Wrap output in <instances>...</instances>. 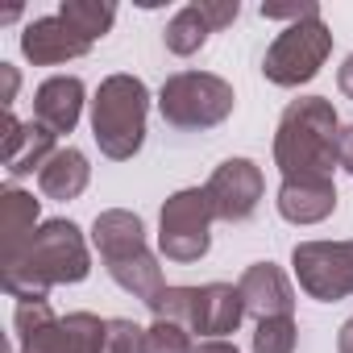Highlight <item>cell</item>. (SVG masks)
Instances as JSON below:
<instances>
[{"label": "cell", "instance_id": "26", "mask_svg": "<svg viewBox=\"0 0 353 353\" xmlns=\"http://www.w3.org/2000/svg\"><path fill=\"white\" fill-rule=\"evenodd\" d=\"M262 17L266 21H307V17H320V5L316 0H303V5H262Z\"/></svg>", "mask_w": 353, "mask_h": 353}, {"label": "cell", "instance_id": "31", "mask_svg": "<svg viewBox=\"0 0 353 353\" xmlns=\"http://www.w3.org/2000/svg\"><path fill=\"white\" fill-rule=\"evenodd\" d=\"M196 353H241L233 341H204V345H196Z\"/></svg>", "mask_w": 353, "mask_h": 353}, {"label": "cell", "instance_id": "9", "mask_svg": "<svg viewBox=\"0 0 353 353\" xmlns=\"http://www.w3.org/2000/svg\"><path fill=\"white\" fill-rule=\"evenodd\" d=\"M208 192V204L216 212V221H229V225H241L258 212L262 204V192H266V179H262V166L254 158H225L212 179L204 183Z\"/></svg>", "mask_w": 353, "mask_h": 353}, {"label": "cell", "instance_id": "22", "mask_svg": "<svg viewBox=\"0 0 353 353\" xmlns=\"http://www.w3.org/2000/svg\"><path fill=\"white\" fill-rule=\"evenodd\" d=\"M196 295L200 287H162L145 307L154 312V320H170V324H183L192 328V316H196Z\"/></svg>", "mask_w": 353, "mask_h": 353}, {"label": "cell", "instance_id": "1", "mask_svg": "<svg viewBox=\"0 0 353 353\" xmlns=\"http://www.w3.org/2000/svg\"><path fill=\"white\" fill-rule=\"evenodd\" d=\"M92 274V254L83 241V229L75 221H42L38 233L5 258V291L21 299H46L50 287L83 283Z\"/></svg>", "mask_w": 353, "mask_h": 353}, {"label": "cell", "instance_id": "4", "mask_svg": "<svg viewBox=\"0 0 353 353\" xmlns=\"http://www.w3.org/2000/svg\"><path fill=\"white\" fill-rule=\"evenodd\" d=\"M17 353H104L108 320L92 312L54 316L50 299H21L17 316Z\"/></svg>", "mask_w": 353, "mask_h": 353}, {"label": "cell", "instance_id": "10", "mask_svg": "<svg viewBox=\"0 0 353 353\" xmlns=\"http://www.w3.org/2000/svg\"><path fill=\"white\" fill-rule=\"evenodd\" d=\"M54 141H59V137H54L46 125H38V121H17L13 112H5V174H9V183L30 179L34 170L42 174V166L59 154Z\"/></svg>", "mask_w": 353, "mask_h": 353}, {"label": "cell", "instance_id": "6", "mask_svg": "<svg viewBox=\"0 0 353 353\" xmlns=\"http://www.w3.org/2000/svg\"><path fill=\"white\" fill-rule=\"evenodd\" d=\"M212 221H216V212H212L204 188L174 192L158 212V250H162V258L179 262V266L200 262L212 245Z\"/></svg>", "mask_w": 353, "mask_h": 353}, {"label": "cell", "instance_id": "29", "mask_svg": "<svg viewBox=\"0 0 353 353\" xmlns=\"http://www.w3.org/2000/svg\"><path fill=\"white\" fill-rule=\"evenodd\" d=\"M336 88H341L345 100H353V54L341 63V71H336Z\"/></svg>", "mask_w": 353, "mask_h": 353}, {"label": "cell", "instance_id": "14", "mask_svg": "<svg viewBox=\"0 0 353 353\" xmlns=\"http://www.w3.org/2000/svg\"><path fill=\"white\" fill-rule=\"evenodd\" d=\"M245 320V299L233 283H208L196 295V316H192V332L208 336V341H225L229 332H237Z\"/></svg>", "mask_w": 353, "mask_h": 353}, {"label": "cell", "instance_id": "24", "mask_svg": "<svg viewBox=\"0 0 353 353\" xmlns=\"http://www.w3.org/2000/svg\"><path fill=\"white\" fill-rule=\"evenodd\" d=\"M188 332H192V328H183V324L154 320V324L145 328V353H196V345H192Z\"/></svg>", "mask_w": 353, "mask_h": 353}, {"label": "cell", "instance_id": "8", "mask_svg": "<svg viewBox=\"0 0 353 353\" xmlns=\"http://www.w3.org/2000/svg\"><path fill=\"white\" fill-rule=\"evenodd\" d=\"M291 266L299 291L320 303L353 295V241H299L291 250Z\"/></svg>", "mask_w": 353, "mask_h": 353}, {"label": "cell", "instance_id": "25", "mask_svg": "<svg viewBox=\"0 0 353 353\" xmlns=\"http://www.w3.org/2000/svg\"><path fill=\"white\" fill-rule=\"evenodd\" d=\"M104 353H145V328L117 316L108 320V336H104Z\"/></svg>", "mask_w": 353, "mask_h": 353}, {"label": "cell", "instance_id": "30", "mask_svg": "<svg viewBox=\"0 0 353 353\" xmlns=\"http://www.w3.org/2000/svg\"><path fill=\"white\" fill-rule=\"evenodd\" d=\"M336 353H353V316L341 324V332H336Z\"/></svg>", "mask_w": 353, "mask_h": 353}, {"label": "cell", "instance_id": "23", "mask_svg": "<svg viewBox=\"0 0 353 353\" xmlns=\"http://www.w3.org/2000/svg\"><path fill=\"white\" fill-rule=\"evenodd\" d=\"M299 345V328L291 316H274V320H258L254 328V353H295Z\"/></svg>", "mask_w": 353, "mask_h": 353}, {"label": "cell", "instance_id": "18", "mask_svg": "<svg viewBox=\"0 0 353 353\" xmlns=\"http://www.w3.org/2000/svg\"><path fill=\"white\" fill-rule=\"evenodd\" d=\"M104 270H108V279H112L121 291H129V295L141 299V303H150V299L166 287V283H162V266H158V258L150 254V245L137 250V254H129V258L104 262Z\"/></svg>", "mask_w": 353, "mask_h": 353}, {"label": "cell", "instance_id": "12", "mask_svg": "<svg viewBox=\"0 0 353 353\" xmlns=\"http://www.w3.org/2000/svg\"><path fill=\"white\" fill-rule=\"evenodd\" d=\"M237 291L245 299V316H254V320H274V316L295 312V291H291L287 274L274 262L245 266V274L237 279Z\"/></svg>", "mask_w": 353, "mask_h": 353}, {"label": "cell", "instance_id": "21", "mask_svg": "<svg viewBox=\"0 0 353 353\" xmlns=\"http://www.w3.org/2000/svg\"><path fill=\"white\" fill-rule=\"evenodd\" d=\"M59 17L79 34V38H88L92 46L112 30V21H117V9L108 5V0H63L59 5Z\"/></svg>", "mask_w": 353, "mask_h": 353}, {"label": "cell", "instance_id": "3", "mask_svg": "<svg viewBox=\"0 0 353 353\" xmlns=\"http://www.w3.org/2000/svg\"><path fill=\"white\" fill-rule=\"evenodd\" d=\"M150 92L137 75H108L92 96V137L104 158L129 162L145 141Z\"/></svg>", "mask_w": 353, "mask_h": 353}, {"label": "cell", "instance_id": "16", "mask_svg": "<svg viewBox=\"0 0 353 353\" xmlns=\"http://www.w3.org/2000/svg\"><path fill=\"white\" fill-rule=\"evenodd\" d=\"M92 245L100 250L104 262H117V258H129L137 250H145V225L137 212H125V208H108L92 221Z\"/></svg>", "mask_w": 353, "mask_h": 353}, {"label": "cell", "instance_id": "27", "mask_svg": "<svg viewBox=\"0 0 353 353\" xmlns=\"http://www.w3.org/2000/svg\"><path fill=\"white\" fill-rule=\"evenodd\" d=\"M0 79H5V92H0V104H5V112H13V100H17V83H21V75H17V67L0 63Z\"/></svg>", "mask_w": 353, "mask_h": 353}, {"label": "cell", "instance_id": "20", "mask_svg": "<svg viewBox=\"0 0 353 353\" xmlns=\"http://www.w3.org/2000/svg\"><path fill=\"white\" fill-rule=\"evenodd\" d=\"M212 34H216V30H212V21L204 17L200 0H196V5L179 9V13H174V17L166 21V34H162V42H166V50H170V54L192 59L196 50H204V42H208Z\"/></svg>", "mask_w": 353, "mask_h": 353}, {"label": "cell", "instance_id": "13", "mask_svg": "<svg viewBox=\"0 0 353 353\" xmlns=\"http://www.w3.org/2000/svg\"><path fill=\"white\" fill-rule=\"evenodd\" d=\"M83 100H88V88L79 75H54L34 92V121L46 125L54 137H63L79 125Z\"/></svg>", "mask_w": 353, "mask_h": 353}, {"label": "cell", "instance_id": "2", "mask_svg": "<svg viewBox=\"0 0 353 353\" xmlns=\"http://www.w3.org/2000/svg\"><path fill=\"white\" fill-rule=\"evenodd\" d=\"M336 141H341V121L332 100L299 96L279 117L274 166L283 170V179H332V170L341 166Z\"/></svg>", "mask_w": 353, "mask_h": 353}, {"label": "cell", "instance_id": "17", "mask_svg": "<svg viewBox=\"0 0 353 353\" xmlns=\"http://www.w3.org/2000/svg\"><path fill=\"white\" fill-rule=\"evenodd\" d=\"M88 183H92V166H88V154L83 150H75V145H67V150H59L46 166H42V174H38V188H42V196L46 200H79L83 192H88Z\"/></svg>", "mask_w": 353, "mask_h": 353}, {"label": "cell", "instance_id": "28", "mask_svg": "<svg viewBox=\"0 0 353 353\" xmlns=\"http://www.w3.org/2000/svg\"><path fill=\"white\" fill-rule=\"evenodd\" d=\"M336 158H341V166L353 174V125H345V129H341V141H336Z\"/></svg>", "mask_w": 353, "mask_h": 353}, {"label": "cell", "instance_id": "7", "mask_svg": "<svg viewBox=\"0 0 353 353\" xmlns=\"http://www.w3.org/2000/svg\"><path fill=\"white\" fill-rule=\"evenodd\" d=\"M328 54H332V30L320 17H307V21L287 26L270 42V50L262 59V75L274 88H299V83H312L320 75Z\"/></svg>", "mask_w": 353, "mask_h": 353}, {"label": "cell", "instance_id": "19", "mask_svg": "<svg viewBox=\"0 0 353 353\" xmlns=\"http://www.w3.org/2000/svg\"><path fill=\"white\" fill-rule=\"evenodd\" d=\"M0 233H5V258H13L38 233V200L30 192L9 188L0 196Z\"/></svg>", "mask_w": 353, "mask_h": 353}, {"label": "cell", "instance_id": "15", "mask_svg": "<svg viewBox=\"0 0 353 353\" xmlns=\"http://www.w3.org/2000/svg\"><path fill=\"white\" fill-rule=\"evenodd\" d=\"M274 204L291 225H320L336 212V188L332 179H283Z\"/></svg>", "mask_w": 353, "mask_h": 353}, {"label": "cell", "instance_id": "11", "mask_svg": "<svg viewBox=\"0 0 353 353\" xmlns=\"http://www.w3.org/2000/svg\"><path fill=\"white\" fill-rule=\"evenodd\" d=\"M92 50L88 38H79L59 13L54 17H34L26 30H21V54L34 63V67H59L67 59H83Z\"/></svg>", "mask_w": 353, "mask_h": 353}, {"label": "cell", "instance_id": "5", "mask_svg": "<svg viewBox=\"0 0 353 353\" xmlns=\"http://www.w3.org/2000/svg\"><path fill=\"white\" fill-rule=\"evenodd\" d=\"M233 83L208 71H179L158 92V112L170 129H212L233 117Z\"/></svg>", "mask_w": 353, "mask_h": 353}]
</instances>
